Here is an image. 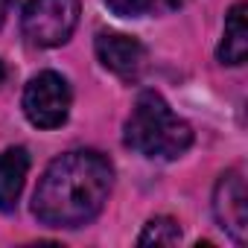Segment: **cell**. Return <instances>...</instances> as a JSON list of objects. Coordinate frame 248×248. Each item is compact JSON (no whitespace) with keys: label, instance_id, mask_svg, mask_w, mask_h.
<instances>
[{"label":"cell","instance_id":"6da1fadb","mask_svg":"<svg viewBox=\"0 0 248 248\" xmlns=\"http://www.w3.org/2000/svg\"><path fill=\"white\" fill-rule=\"evenodd\" d=\"M114 187V167L93 149L59 155L32 193V216L47 228H82L99 216Z\"/></svg>","mask_w":248,"mask_h":248},{"label":"cell","instance_id":"7a4b0ae2","mask_svg":"<svg viewBox=\"0 0 248 248\" xmlns=\"http://www.w3.org/2000/svg\"><path fill=\"white\" fill-rule=\"evenodd\" d=\"M123 143L146 158H178L193 143L190 123L181 120L158 91H143L123 126Z\"/></svg>","mask_w":248,"mask_h":248},{"label":"cell","instance_id":"3957f363","mask_svg":"<svg viewBox=\"0 0 248 248\" xmlns=\"http://www.w3.org/2000/svg\"><path fill=\"white\" fill-rule=\"evenodd\" d=\"M70 99L67 79L56 70H41L27 82L21 108L35 129H59L70 114Z\"/></svg>","mask_w":248,"mask_h":248},{"label":"cell","instance_id":"277c9868","mask_svg":"<svg viewBox=\"0 0 248 248\" xmlns=\"http://www.w3.org/2000/svg\"><path fill=\"white\" fill-rule=\"evenodd\" d=\"M79 24V0H30L21 15L24 35L38 47H59L70 41Z\"/></svg>","mask_w":248,"mask_h":248},{"label":"cell","instance_id":"5b68a950","mask_svg":"<svg viewBox=\"0 0 248 248\" xmlns=\"http://www.w3.org/2000/svg\"><path fill=\"white\" fill-rule=\"evenodd\" d=\"M213 216L219 222V228L233 239V242H245L248 236V193H245V181L236 170H228L213 190Z\"/></svg>","mask_w":248,"mask_h":248},{"label":"cell","instance_id":"8992f818","mask_svg":"<svg viewBox=\"0 0 248 248\" xmlns=\"http://www.w3.org/2000/svg\"><path fill=\"white\" fill-rule=\"evenodd\" d=\"M96 59L123 82H138L146 70V47L123 32H99L93 41Z\"/></svg>","mask_w":248,"mask_h":248},{"label":"cell","instance_id":"52a82bcc","mask_svg":"<svg viewBox=\"0 0 248 248\" xmlns=\"http://www.w3.org/2000/svg\"><path fill=\"white\" fill-rule=\"evenodd\" d=\"M27 172H30L27 149L12 146L6 152H0V210H3V213H12L18 207Z\"/></svg>","mask_w":248,"mask_h":248},{"label":"cell","instance_id":"ba28073f","mask_svg":"<svg viewBox=\"0 0 248 248\" xmlns=\"http://www.w3.org/2000/svg\"><path fill=\"white\" fill-rule=\"evenodd\" d=\"M245 56H248V6L239 0V3L231 6L225 18V32H222L216 59L222 64H242Z\"/></svg>","mask_w":248,"mask_h":248},{"label":"cell","instance_id":"9c48e42d","mask_svg":"<svg viewBox=\"0 0 248 248\" xmlns=\"http://www.w3.org/2000/svg\"><path fill=\"white\" fill-rule=\"evenodd\" d=\"M181 239V228L175 219L170 216H155L143 225L140 236H138V245H175Z\"/></svg>","mask_w":248,"mask_h":248},{"label":"cell","instance_id":"30bf717a","mask_svg":"<svg viewBox=\"0 0 248 248\" xmlns=\"http://www.w3.org/2000/svg\"><path fill=\"white\" fill-rule=\"evenodd\" d=\"M105 6L120 18H143L152 12L155 0H105Z\"/></svg>","mask_w":248,"mask_h":248},{"label":"cell","instance_id":"8fae6325","mask_svg":"<svg viewBox=\"0 0 248 248\" xmlns=\"http://www.w3.org/2000/svg\"><path fill=\"white\" fill-rule=\"evenodd\" d=\"M12 3H15V0H0V27H3V21H6V15H9V9H12Z\"/></svg>","mask_w":248,"mask_h":248},{"label":"cell","instance_id":"7c38bea8","mask_svg":"<svg viewBox=\"0 0 248 248\" xmlns=\"http://www.w3.org/2000/svg\"><path fill=\"white\" fill-rule=\"evenodd\" d=\"M167 3H170V6L175 9V6H181V3H184V0H167Z\"/></svg>","mask_w":248,"mask_h":248},{"label":"cell","instance_id":"4fadbf2b","mask_svg":"<svg viewBox=\"0 0 248 248\" xmlns=\"http://www.w3.org/2000/svg\"><path fill=\"white\" fill-rule=\"evenodd\" d=\"M3 76H6V67H3V62H0V82H3Z\"/></svg>","mask_w":248,"mask_h":248}]
</instances>
